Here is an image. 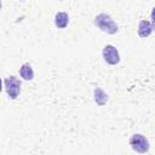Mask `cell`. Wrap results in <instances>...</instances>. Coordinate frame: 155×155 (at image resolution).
Segmentation results:
<instances>
[{"label": "cell", "instance_id": "6da1fadb", "mask_svg": "<svg viewBox=\"0 0 155 155\" xmlns=\"http://www.w3.org/2000/svg\"><path fill=\"white\" fill-rule=\"evenodd\" d=\"M94 25L97 28H99L102 31H104L107 34H110V35H114V34H116L119 31L117 24L107 13H99V15H97L94 17Z\"/></svg>", "mask_w": 155, "mask_h": 155}, {"label": "cell", "instance_id": "7a4b0ae2", "mask_svg": "<svg viewBox=\"0 0 155 155\" xmlns=\"http://www.w3.org/2000/svg\"><path fill=\"white\" fill-rule=\"evenodd\" d=\"M130 145H131V148H132L134 151H137V153H139V154H145V153H148V150H149V148H150L149 140H148L143 134H140V133H136V134H133V136L130 138Z\"/></svg>", "mask_w": 155, "mask_h": 155}, {"label": "cell", "instance_id": "3957f363", "mask_svg": "<svg viewBox=\"0 0 155 155\" xmlns=\"http://www.w3.org/2000/svg\"><path fill=\"white\" fill-rule=\"evenodd\" d=\"M21 80L13 75L8 76L5 79V90H6V93L7 96L11 98V99H16L18 96H19V92H21Z\"/></svg>", "mask_w": 155, "mask_h": 155}, {"label": "cell", "instance_id": "277c9868", "mask_svg": "<svg viewBox=\"0 0 155 155\" xmlns=\"http://www.w3.org/2000/svg\"><path fill=\"white\" fill-rule=\"evenodd\" d=\"M103 58L104 61L110 64V65H116L119 62H120V54H119V51L116 47H114L113 45H105L104 48H103Z\"/></svg>", "mask_w": 155, "mask_h": 155}, {"label": "cell", "instance_id": "5b68a950", "mask_svg": "<svg viewBox=\"0 0 155 155\" xmlns=\"http://www.w3.org/2000/svg\"><path fill=\"white\" fill-rule=\"evenodd\" d=\"M153 28H154V23L153 22H149L147 19H143L138 24V35L140 38H148L151 34Z\"/></svg>", "mask_w": 155, "mask_h": 155}, {"label": "cell", "instance_id": "8992f818", "mask_svg": "<svg viewBox=\"0 0 155 155\" xmlns=\"http://www.w3.org/2000/svg\"><path fill=\"white\" fill-rule=\"evenodd\" d=\"M69 23V16L67 12H57L54 16V24L58 29H64Z\"/></svg>", "mask_w": 155, "mask_h": 155}, {"label": "cell", "instance_id": "52a82bcc", "mask_svg": "<svg viewBox=\"0 0 155 155\" xmlns=\"http://www.w3.org/2000/svg\"><path fill=\"white\" fill-rule=\"evenodd\" d=\"M93 96H94V102L98 105H104L108 102V94L101 88V87H96L93 91Z\"/></svg>", "mask_w": 155, "mask_h": 155}, {"label": "cell", "instance_id": "ba28073f", "mask_svg": "<svg viewBox=\"0 0 155 155\" xmlns=\"http://www.w3.org/2000/svg\"><path fill=\"white\" fill-rule=\"evenodd\" d=\"M19 75L24 80H33L34 79V70H33L31 65L29 63L22 64V67L19 68Z\"/></svg>", "mask_w": 155, "mask_h": 155}, {"label": "cell", "instance_id": "9c48e42d", "mask_svg": "<svg viewBox=\"0 0 155 155\" xmlns=\"http://www.w3.org/2000/svg\"><path fill=\"white\" fill-rule=\"evenodd\" d=\"M1 90H2V82H1V79H0V92H1Z\"/></svg>", "mask_w": 155, "mask_h": 155}, {"label": "cell", "instance_id": "30bf717a", "mask_svg": "<svg viewBox=\"0 0 155 155\" xmlns=\"http://www.w3.org/2000/svg\"><path fill=\"white\" fill-rule=\"evenodd\" d=\"M1 6H2V4H1V0H0V10H1Z\"/></svg>", "mask_w": 155, "mask_h": 155}]
</instances>
